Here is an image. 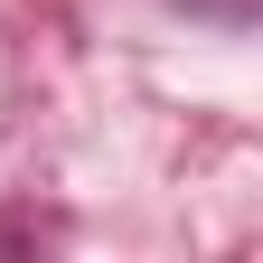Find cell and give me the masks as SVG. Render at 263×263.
Returning <instances> with one entry per match:
<instances>
[{"instance_id":"cell-1","label":"cell","mask_w":263,"mask_h":263,"mask_svg":"<svg viewBox=\"0 0 263 263\" xmlns=\"http://www.w3.org/2000/svg\"><path fill=\"white\" fill-rule=\"evenodd\" d=\"M0 245H38V235H28V226H0Z\"/></svg>"}]
</instances>
